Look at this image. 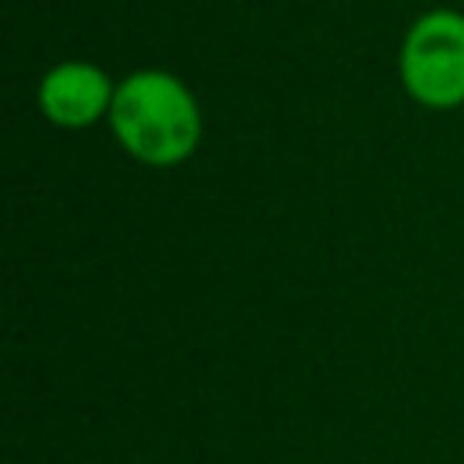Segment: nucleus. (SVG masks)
Returning a JSON list of instances; mask_svg holds the SVG:
<instances>
[{"label":"nucleus","instance_id":"nucleus-2","mask_svg":"<svg viewBox=\"0 0 464 464\" xmlns=\"http://www.w3.org/2000/svg\"><path fill=\"white\" fill-rule=\"evenodd\" d=\"M399 83L420 109L450 112L464 105V11L431 7L406 25Z\"/></svg>","mask_w":464,"mask_h":464},{"label":"nucleus","instance_id":"nucleus-3","mask_svg":"<svg viewBox=\"0 0 464 464\" xmlns=\"http://www.w3.org/2000/svg\"><path fill=\"white\" fill-rule=\"evenodd\" d=\"M112 98H116V80L102 65L83 58L51 65L36 87V105L44 120L62 130H87L109 120Z\"/></svg>","mask_w":464,"mask_h":464},{"label":"nucleus","instance_id":"nucleus-1","mask_svg":"<svg viewBox=\"0 0 464 464\" xmlns=\"http://www.w3.org/2000/svg\"><path fill=\"white\" fill-rule=\"evenodd\" d=\"M116 145L141 167H181L203 141V105L192 87L167 69H134L116 80L109 109Z\"/></svg>","mask_w":464,"mask_h":464}]
</instances>
